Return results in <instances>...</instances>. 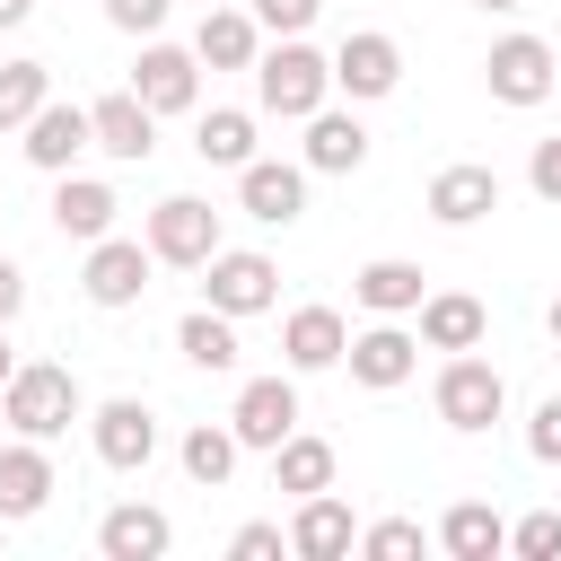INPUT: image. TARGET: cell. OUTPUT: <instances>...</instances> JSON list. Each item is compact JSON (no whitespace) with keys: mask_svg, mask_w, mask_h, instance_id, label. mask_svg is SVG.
<instances>
[{"mask_svg":"<svg viewBox=\"0 0 561 561\" xmlns=\"http://www.w3.org/2000/svg\"><path fill=\"white\" fill-rule=\"evenodd\" d=\"M316 105H333V53H316L307 35H272L254 53V114L307 123Z\"/></svg>","mask_w":561,"mask_h":561,"instance_id":"6da1fadb","label":"cell"},{"mask_svg":"<svg viewBox=\"0 0 561 561\" xmlns=\"http://www.w3.org/2000/svg\"><path fill=\"white\" fill-rule=\"evenodd\" d=\"M0 421H9V438H44L53 447L70 421H88V394H79V377L61 359H18L9 386H0Z\"/></svg>","mask_w":561,"mask_h":561,"instance_id":"7a4b0ae2","label":"cell"},{"mask_svg":"<svg viewBox=\"0 0 561 561\" xmlns=\"http://www.w3.org/2000/svg\"><path fill=\"white\" fill-rule=\"evenodd\" d=\"M140 245H149L167 272H202V263L228 245V228H219V210H210L202 193H167V202H149V219H140Z\"/></svg>","mask_w":561,"mask_h":561,"instance_id":"3957f363","label":"cell"},{"mask_svg":"<svg viewBox=\"0 0 561 561\" xmlns=\"http://www.w3.org/2000/svg\"><path fill=\"white\" fill-rule=\"evenodd\" d=\"M430 403H438V421H447V430H465V438H473V430H491V421L508 412V377H500L482 351H447V359H438V377H430Z\"/></svg>","mask_w":561,"mask_h":561,"instance_id":"277c9868","label":"cell"},{"mask_svg":"<svg viewBox=\"0 0 561 561\" xmlns=\"http://www.w3.org/2000/svg\"><path fill=\"white\" fill-rule=\"evenodd\" d=\"M482 88H491V105H517V114H526V105H543V96L561 88V53L517 26V35H500V44L482 53Z\"/></svg>","mask_w":561,"mask_h":561,"instance_id":"5b68a950","label":"cell"},{"mask_svg":"<svg viewBox=\"0 0 561 561\" xmlns=\"http://www.w3.org/2000/svg\"><path fill=\"white\" fill-rule=\"evenodd\" d=\"M202 307H219V316H272L280 307V263L272 254H254V245H219L210 263H202Z\"/></svg>","mask_w":561,"mask_h":561,"instance_id":"8992f818","label":"cell"},{"mask_svg":"<svg viewBox=\"0 0 561 561\" xmlns=\"http://www.w3.org/2000/svg\"><path fill=\"white\" fill-rule=\"evenodd\" d=\"M342 368H351V386L394 394V386H412V377H421V333H412L403 316H368V324L342 342Z\"/></svg>","mask_w":561,"mask_h":561,"instance_id":"52a82bcc","label":"cell"},{"mask_svg":"<svg viewBox=\"0 0 561 561\" xmlns=\"http://www.w3.org/2000/svg\"><path fill=\"white\" fill-rule=\"evenodd\" d=\"M88 447L105 473H149L158 465V412L140 394H105V403H88Z\"/></svg>","mask_w":561,"mask_h":561,"instance_id":"ba28073f","label":"cell"},{"mask_svg":"<svg viewBox=\"0 0 561 561\" xmlns=\"http://www.w3.org/2000/svg\"><path fill=\"white\" fill-rule=\"evenodd\" d=\"M131 96L167 123V114H202V61L193 44H167V35H140V61H131Z\"/></svg>","mask_w":561,"mask_h":561,"instance_id":"9c48e42d","label":"cell"},{"mask_svg":"<svg viewBox=\"0 0 561 561\" xmlns=\"http://www.w3.org/2000/svg\"><path fill=\"white\" fill-rule=\"evenodd\" d=\"M149 272H158V254H149L140 237H96L88 263H79V298L105 307V316H123V307L149 298Z\"/></svg>","mask_w":561,"mask_h":561,"instance_id":"30bf717a","label":"cell"},{"mask_svg":"<svg viewBox=\"0 0 561 561\" xmlns=\"http://www.w3.org/2000/svg\"><path fill=\"white\" fill-rule=\"evenodd\" d=\"M394 88H403V44H394L386 26H351V35L333 44V96L377 105V96H394Z\"/></svg>","mask_w":561,"mask_h":561,"instance_id":"8fae6325","label":"cell"},{"mask_svg":"<svg viewBox=\"0 0 561 561\" xmlns=\"http://www.w3.org/2000/svg\"><path fill=\"white\" fill-rule=\"evenodd\" d=\"M237 210H245L254 228H298V219H307V167L254 149V158L237 167Z\"/></svg>","mask_w":561,"mask_h":561,"instance_id":"7c38bea8","label":"cell"},{"mask_svg":"<svg viewBox=\"0 0 561 561\" xmlns=\"http://www.w3.org/2000/svg\"><path fill=\"white\" fill-rule=\"evenodd\" d=\"M228 430H237V447L272 456V447L298 430V377H289V368H272V377H245V386H237V403H228Z\"/></svg>","mask_w":561,"mask_h":561,"instance_id":"4fadbf2b","label":"cell"},{"mask_svg":"<svg viewBox=\"0 0 561 561\" xmlns=\"http://www.w3.org/2000/svg\"><path fill=\"white\" fill-rule=\"evenodd\" d=\"M88 149H105L114 167H149V158H158V114H149L131 88H114V96L88 105Z\"/></svg>","mask_w":561,"mask_h":561,"instance_id":"5bb4252c","label":"cell"},{"mask_svg":"<svg viewBox=\"0 0 561 561\" xmlns=\"http://www.w3.org/2000/svg\"><path fill=\"white\" fill-rule=\"evenodd\" d=\"M342 342H351V324H342V307H324V298H307V307L280 316V368H289V377L342 368Z\"/></svg>","mask_w":561,"mask_h":561,"instance_id":"9a60e30c","label":"cell"},{"mask_svg":"<svg viewBox=\"0 0 561 561\" xmlns=\"http://www.w3.org/2000/svg\"><path fill=\"white\" fill-rule=\"evenodd\" d=\"M26 167L35 175H70L79 167V149H88V105H70V96H44L35 114H26Z\"/></svg>","mask_w":561,"mask_h":561,"instance_id":"2e32d148","label":"cell"},{"mask_svg":"<svg viewBox=\"0 0 561 561\" xmlns=\"http://www.w3.org/2000/svg\"><path fill=\"white\" fill-rule=\"evenodd\" d=\"M114 219H123V193L105 184V175H53V228L70 237V245H96V237H114Z\"/></svg>","mask_w":561,"mask_h":561,"instance_id":"e0dca14e","label":"cell"},{"mask_svg":"<svg viewBox=\"0 0 561 561\" xmlns=\"http://www.w3.org/2000/svg\"><path fill=\"white\" fill-rule=\"evenodd\" d=\"M412 333H421V351H482V333H491V307H482L473 289H421V307H412Z\"/></svg>","mask_w":561,"mask_h":561,"instance_id":"ac0fdd59","label":"cell"},{"mask_svg":"<svg viewBox=\"0 0 561 561\" xmlns=\"http://www.w3.org/2000/svg\"><path fill=\"white\" fill-rule=\"evenodd\" d=\"M167 543H175V517L158 500H114L96 517V552L105 561H167Z\"/></svg>","mask_w":561,"mask_h":561,"instance_id":"d6986e66","label":"cell"},{"mask_svg":"<svg viewBox=\"0 0 561 561\" xmlns=\"http://www.w3.org/2000/svg\"><path fill=\"white\" fill-rule=\"evenodd\" d=\"M298 167H307V175H359V167H368V123H359L351 105H316Z\"/></svg>","mask_w":561,"mask_h":561,"instance_id":"ffe728a7","label":"cell"},{"mask_svg":"<svg viewBox=\"0 0 561 561\" xmlns=\"http://www.w3.org/2000/svg\"><path fill=\"white\" fill-rule=\"evenodd\" d=\"M491 210H500V167L456 158V167L430 175V219H438V228H473V219H491Z\"/></svg>","mask_w":561,"mask_h":561,"instance_id":"44dd1931","label":"cell"},{"mask_svg":"<svg viewBox=\"0 0 561 561\" xmlns=\"http://www.w3.org/2000/svg\"><path fill=\"white\" fill-rule=\"evenodd\" d=\"M351 535H359V517H351L342 491H307V500L289 508V552H298V561H342Z\"/></svg>","mask_w":561,"mask_h":561,"instance_id":"7402d4cb","label":"cell"},{"mask_svg":"<svg viewBox=\"0 0 561 561\" xmlns=\"http://www.w3.org/2000/svg\"><path fill=\"white\" fill-rule=\"evenodd\" d=\"M53 491H61V473H53L44 438H9V447H0V517H9V526H26Z\"/></svg>","mask_w":561,"mask_h":561,"instance_id":"603a6c76","label":"cell"},{"mask_svg":"<svg viewBox=\"0 0 561 561\" xmlns=\"http://www.w3.org/2000/svg\"><path fill=\"white\" fill-rule=\"evenodd\" d=\"M254 53H263L254 9H237V0L202 9V26H193V61H202V70H254Z\"/></svg>","mask_w":561,"mask_h":561,"instance_id":"cb8c5ba5","label":"cell"},{"mask_svg":"<svg viewBox=\"0 0 561 561\" xmlns=\"http://www.w3.org/2000/svg\"><path fill=\"white\" fill-rule=\"evenodd\" d=\"M175 351H184V368H202V377H237V359H245L237 316H219V307H184V316H175Z\"/></svg>","mask_w":561,"mask_h":561,"instance_id":"d4e9b609","label":"cell"},{"mask_svg":"<svg viewBox=\"0 0 561 561\" xmlns=\"http://www.w3.org/2000/svg\"><path fill=\"white\" fill-rule=\"evenodd\" d=\"M421 289H430V272H421V263H403V254H377V263H359V272H351V298H359L368 316H412V307H421Z\"/></svg>","mask_w":561,"mask_h":561,"instance_id":"484cf974","label":"cell"},{"mask_svg":"<svg viewBox=\"0 0 561 561\" xmlns=\"http://www.w3.org/2000/svg\"><path fill=\"white\" fill-rule=\"evenodd\" d=\"M438 552H447V561H491V552H508V517H500L491 500H456V508L438 517Z\"/></svg>","mask_w":561,"mask_h":561,"instance_id":"4316f807","label":"cell"},{"mask_svg":"<svg viewBox=\"0 0 561 561\" xmlns=\"http://www.w3.org/2000/svg\"><path fill=\"white\" fill-rule=\"evenodd\" d=\"M254 123H263V114H245V105H202V114H193L202 167H228V175H237V167L254 158Z\"/></svg>","mask_w":561,"mask_h":561,"instance_id":"83f0119b","label":"cell"},{"mask_svg":"<svg viewBox=\"0 0 561 561\" xmlns=\"http://www.w3.org/2000/svg\"><path fill=\"white\" fill-rule=\"evenodd\" d=\"M237 456H245V447H237V430H228V421H193V430L175 438V465H184V482H193V491H219V482L237 473Z\"/></svg>","mask_w":561,"mask_h":561,"instance_id":"f1b7e54d","label":"cell"},{"mask_svg":"<svg viewBox=\"0 0 561 561\" xmlns=\"http://www.w3.org/2000/svg\"><path fill=\"white\" fill-rule=\"evenodd\" d=\"M272 491H289V500L333 491V447H324V438H307V430H289V438L272 447Z\"/></svg>","mask_w":561,"mask_h":561,"instance_id":"f546056e","label":"cell"},{"mask_svg":"<svg viewBox=\"0 0 561 561\" xmlns=\"http://www.w3.org/2000/svg\"><path fill=\"white\" fill-rule=\"evenodd\" d=\"M44 96H53V61H0V131H26Z\"/></svg>","mask_w":561,"mask_h":561,"instance_id":"4dcf8cb0","label":"cell"},{"mask_svg":"<svg viewBox=\"0 0 561 561\" xmlns=\"http://www.w3.org/2000/svg\"><path fill=\"white\" fill-rule=\"evenodd\" d=\"M351 552H368V561H412V552H421V517H377V526L351 535Z\"/></svg>","mask_w":561,"mask_h":561,"instance_id":"1f68e13d","label":"cell"},{"mask_svg":"<svg viewBox=\"0 0 561 561\" xmlns=\"http://www.w3.org/2000/svg\"><path fill=\"white\" fill-rule=\"evenodd\" d=\"M508 552H517V561H561V508H526V517L508 526Z\"/></svg>","mask_w":561,"mask_h":561,"instance_id":"d6a6232c","label":"cell"},{"mask_svg":"<svg viewBox=\"0 0 561 561\" xmlns=\"http://www.w3.org/2000/svg\"><path fill=\"white\" fill-rule=\"evenodd\" d=\"M245 9H254L263 35H307V26L324 18V0H245Z\"/></svg>","mask_w":561,"mask_h":561,"instance_id":"836d02e7","label":"cell"},{"mask_svg":"<svg viewBox=\"0 0 561 561\" xmlns=\"http://www.w3.org/2000/svg\"><path fill=\"white\" fill-rule=\"evenodd\" d=\"M175 18V0H105V26L114 35H158Z\"/></svg>","mask_w":561,"mask_h":561,"instance_id":"e575fe53","label":"cell"},{"mask_svg":"<svg viewBox=\"0 0 561 561\" xmlns=\"http://www.w3.org/2000/svg\"><path fill=\"white\" fill-rule=\"evenodd\" d=\"M228 552H237V561H280V552H289V526L254 517V526H237V535H228Z\"/></svg>","mask_w":561,"mask_h":561,"instance_id":"d590c367","label":"cell"},{"mask_svg":"<svg viewBox=\"0 0 561 561\" xmlns=\"http://www.w3.org/2000/svg\"><path fill=\"white\" fill-rule=\"evenodd\" d=\"M526 456H535V465H561V394L535 403V421H526Z\"/></svg>","mask_w":561,"mask_h":561,"instance_id":"8d00e7d4","label":"cell"},{"mask_svg":"<svg viewBox=\"0 0 561 561\" xmlns=\"http://www.w3.org/2000/svg\"><path fill=\"white\" fill-rule=\"evenodd\" d=\"M526 184H535L543 202H561V140H535V149H526Z\"/></svg>","mask_w":561,"mask_h":561,"instance_id":"74e56055","label":"cell"},{"mask_svg":"<svg viewBox=\"0 0 561 561\" xmlns=\"http://www.w3.org/2000/svg\"><path fill=\"white\" fill-rule=\"evenodd\" d=\"M18 307H26V272L0 254V324H18Z\"/></svg>","mask_w":561,"mask_h":561,"instance_id":"f35d334b","label":"cell"},{"mask_svg":"<svg viewBox=\"0 0 561 561\" xmlns=\"http://www.w3.org/2000/svg\"><path fill=\"white\" fill-rule=\"evenodd\" d=\"M26 18H35V0H0V35H9V26H26Z\"/></svg>","mask_w":561,"mask_h":561,"instance_id":"ab89813d","label":"cell"},{"mask_svg":"<svg viewBox=\"0 0 561 561\" xmlns=\"http://www.w3.org/2000/svg\"><path fill=\"white\" fill-rule=\"evenodd\" d=\"M9 368H18V351H9V324H0V386H9Z\"/></svg>","mask_w":561,"mask_h":561,"instance_id":"60d3db41","label":"cell"},{"mask_svg":"<svg viewBox=\"0 0 561 561\" xmlns=\"http://www.w3.org/2000/svg\"><path fill=\"white\" fill-rule=\"evenodd\" d=\"M473 9H482V18H508V9H526V0H473Z\"/></svg>","mask_w":561,"mask_h":561,"instance_id":"b9f144b4","label":"cell"},{"mask_svg":"<svg viewBox=\"0 0 561 561\" xmlns=\"http://www.w3.org/2000/svg\"><path fill=\"white\" fill-rule=\"evenodd\" d=\"M543 333H552V342H561V298H552V307H543Z\"/></svg>","mask_w":561,"mask_h":561,"instance_id":"7bdbcfd3","label":"cell"},{"mask_svg":"<svg viewBox=\"0 0 561 561\" xmlns=\"http://www.w3.org/2000/svg\"><path fill=\"white\" fill-rule=\"evenodd\" d=\"M0 543H9V517H0Z\"/></svg>","mask_w":561,"mask_h":561,"instance_id":"ee69618b","label":"cell"},{"mask_svg":"<svg viewBox=\"0 0 561 561\" xmlns=\"http://www.w3.org/2000/svg\"><path fill=\"white\" fill-rule=\"evenodd\" d=\"M193 9H219V0H193Z\"/></svg>","mask_w":561,"mask_h":561,"instance_id":"f6af8a7d","label":"cell"}]
</instances>
